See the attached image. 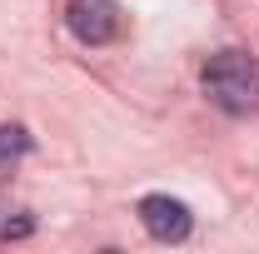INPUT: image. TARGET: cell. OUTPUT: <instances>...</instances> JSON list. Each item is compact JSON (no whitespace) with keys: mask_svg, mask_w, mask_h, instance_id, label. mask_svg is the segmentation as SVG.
<instances>
[{"mask_svg":"<svg viewBox=\"0 0 259 254\" xmlns=\"http://www.w3.org/2000/svg\"><path fill=\"white\" fill-rule=\"evenodd\" d=\"M70 30L85 45H110L120 35V5L115 0H70Z\"/></svg>","mask_w":259,"mask_h":254,"instance_id":"cell-3","label":"cell"},{"mask_svg":"<svg viewBox=\"0 0 259 254\" xmlns=\"http://www.w3.org/2000/svg\"><path fill=\"white\" fill-rule=\"evenodd\" d=\"M30 155V130L25 125H0V180Z\"/></svg>","mask_w":259,"mask_h":254,"instance_id":"cell-4","label":"cell"},{"mask_svg":"<svg viewBox=\"0 0 259 254\" xmlns=\"http://www.w3.org/2000/svg\"><path fill=\"white\" fill-rule=\"evenodd\" d=\"M140 224L160 239V244H180V239H190L194 229V215L185 199H169V194H145L140 199Z\"/></svg>","mask_w":259,"mask_h":254,"instance_id":"cell-2","label":"cell"},{"mask_svg":"<svg viewBox=\"0 0 259 254\" xmlns=\"http://www.w3.org/2000/svg\"><path fill=\"white\" fill-rule=\"evenodd\" d=\"M204 95L225 115H254L259 110V60L249 50H214L204 60Z\"/></svg>","mask_w":259,"mask_h":254,"instance_id":"cell-1","label":"cell"}]
</instances>
